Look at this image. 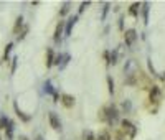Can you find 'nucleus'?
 <instances>
[{"mask_svg": "<svg viewBox=\"0 0 165 140\" xmlns=\"http://www.w3.org/2000/svg\"><path fill=\"white\" fill-rule=\"evenodd\" d=\"M160 79H162V81H165V73H162V76H160Z\"/></svg>", "mask_w": 165, "mask_h": 140, "instance_id": "32", "label": "nucleus"}, {"mask_svg": "<svg viewBox=\"0 0 165 140\" xmlns=\"http://www.w3.org/2000/svg\"><path fill=\"white\" fill-rule=\"evenodd\" d=\"M48 120H50V125H51L53 130H61V120H60V117L56 115V112H50Z\"/></svg>", "mask_w": 165, "mask_h": 140, "instance_id": "4", "label": "nucleus"}, {"mask_svg": "<svg viewBox=\"0 0 165 140\" xmlns=\"http://www.w3.org/2000/svg\"><path fill=\"white\" fill-rule=\"evenodd\" d=\"M5 137H7V140L13 139V122L12 120H10V124H8V127L5 129Z\"/></svg>", "mask_w": 165, "mask_h": 140, "instance_id": "14", "label": "nucleus"}, {"mask_svg": "<svg viewBox=\"0 0 165 140\" xmlns=\"http://www.w3.org/2000/svg\"><path fill=\"white\" fill-rule=\"evenodd\" d=\"M55 64V54L51 48H46V68H51Z\"/></svg>", "mask_w": 165, "mask_h": 140, "instance_id": "10", "label": "nucleus"}, {"mask_svg": "<svg viewBox=\"0 0 165 140\" xmlns=\"http://www.w3.org/2000/svg\"><path fill=\"white\" fill-rule=\"evenodd\" d=\"M119 30H124V16L119 18Z\"/></svg>", "mask_w": 165, "mask_h": 140, "instance_id": "29", "label": "nucleus"}, {"mask_svg": "<svg viewBox=\"0 0 165 140\" xmlns=\"http://www.w3.org/2000/svg\"><path fill=\"white\" fill-rule=\"evenodd\" d=\"M89 5H91V2H82V4L79 5V13H82L86 10V7H89Z\"/></svg>", "mask_w": 165, "mask_h": 140, "instance_id": "26", "label": "nucleus"}, {"mask_svg": "<svg viewBox=\"0 0 165 140\" xmlns=\"http://www.w3.org/2000/svg\"><path fill=\"white\" fill-rule=\"evenodd\" d=\"M160 97H162L160 87H159V86H152V87H150V92H148V101L157 104L159 101H160Z\"/></svg>", "mask_w": 165, "mask_h": 140, "instance_id": "5", "label": "nucleus"}, {"mask_svg": "<svg viewBox=\"0 0 165 140\" xmlns=\"http://www.w3.org/2000/svg\"><path fill=\"white\" fill-rule=\"evenodd\" d=\"M140 7H142V4H140V2H134V4L129 7V15L134 16V18H137V16H139V10H140Z\"/></svg>", "mask_w": 165, "mask_h": 140, "instance_id": "9", "label": "nucleus"}, {"mask_svg": "<svg viewBox=\"0 0 165 140\" xmlns=\"http://www.w3.org/2000/svg\"><path fill=\"white\" fill-rule=\"evenodd\" d=\"M148 71L152 73V76H157V73H155V69H154V66H152V63H150V59H148Z\"/></svg>", "mask_w": 165, "mask_h": 140, "instance_id": "28", "label": "nucleus"}, {"mask_svg": "<svg viewBox=\"0 0 165 140\" xmlns=\"http://www.w3.org/2000/svg\"><path fill=\"white\" fill-rule=\"evenodd\" d=\"M96 140H111V134L107 129H103V130L98 132V135H96Z\"/></svg>", "mask_w": 165, "mask_h": 140, "instance_id": "11", "label": "nucleus"}, {"mask_svg": "<svg viewBox=\"0 0 165 140\" xmlns=\"http://www.w3.org/2000/svg\"><path fill=\"white\" fill-rule=\"evenodd\" d=\"M27 33H28V26H23V31H22L20 35L16 36V40H18V41H22V40H23L25 36H27Z\"/></svg>", "mask_w": 165, "mask_h": 140, "instance_id": "25", "label": "nucleus"}, {"mask_svg": "<svg viewBox=\"0 0 165 140\" xmlns=\"http://www.w3.org/2000/svg\"><path fill=\"white\" fill-rule=\"evenodd\" d=\"M99 119L101 122H106L109 125H114L119 119V111H117V107L116 104H107L101 109V115H99Z\"/></svg>", "mask_w": 165, "mask_h": 140, "instance_id": "1", "label": "nucleus"}, {"mask_svg": "<svg viewBox=\"0 0 165 140\" xmlns=\"http://www.w3.org/2000/svg\"><path fill=\"white\" fill-rule=\"evenodd\" d=\"M121 124H122V132L124 134H127V139L134 140V137H136V134H137V127L129 119H124Z\"/></svg>", "mask_w": 165, "mask_h": 140, "instance_id": "2", "label": "nucleus"}, {"mask_svg": "<svg viewBox=\"0 0 165 140\" xmlns=\"http://www.w3.org/2000/svg\"><path fill=\"white\" fill-rule=\"evenodd\" d=\"M107 12H109V4H106V5H104V8H103V16H101V20H106Z\"/></svg>", "mask_w": 165, "mask_h": 140, "instance_id": "27", "label": "nucleus"}, {"mask_svg": "<svg viewBox=\"0 0 165 140\" xmlns=\"http://www.w3.org/2000/svg\"><path fill=\"white\" fill-rule=\"evenodd\" d=\"M68 61H70V54H65V56H63V61H61V64L58 66V68H60V69H63V68H65V66L68 64Z\"/></svg>", "mask_w": 165, "mask_h": 140, "instance_id": "24", "label": "nucleus"}, {"mask_svg": "<svg viewBox=\"0 0 165 140\" xmlns=\"http://www.w3.org/2000/svg\"><path fill=\"white\" fill-rule=\"evenodd\" d=\"M60 102H61L66 109H73L74 104H76V99L71 94H61V101H60Z\"/></svg>", "mask_w": 165, "mask_h": 140, "instance_id": "6", "label": "nucleus"}, {"mask_svg": "<svg viewBox=\"0 0 165 140\" xmlns=\"http://www.w3.org/2000/svg\"><path fill=\"white\" fill-rule=\"evenodd\" d=\"M68 10H70V4H68V2H66V4H63L61 10H60V15H61V16H65L66 13H68Z\"/></svg>", "mask_w": 165, "mask_h": 140, "instance_id": "22", "label": "nucleus"}, {"mask_svg": "<svg viewBox=\"0 0 165 140\" xmlns=\"http://www.w3.org/2000/svg\"><path fill=\"white\" fill-rule=\"evenodd\" d=\"M63 28H65V21H58L56 28H55V35H53V40L55 43H60V40H61V35H63Z\"/></svg>", "mask_w": 165, "mask_h": 140, "instance_id": "7", "label": "nucleus"}, {"mask_svg": "<svg viewBox=\"0 0 165 140\" xmlns=\"http://www.w3.org/2000/svg\"><path fill=\"white\" fill-rule=\"evenodd\" d=\"M22 26H23V16H18V18H16V21H15V26H13V33H15V35H18V30L22 28Z\"/></svg>", "mask_w": 165, "mask_h": 140, "instance_id": "15", "label": "nucleus"}, {"mask_svg": "<svg viewBox=\"0 0 165 140\" xmlns=\"http://www.w3.org/2000/svg\"><path fill=\"white\" fill-rule=\"evenodd\" d=\"M131 109H132V104H131V101H127V99H126V101H124V102H122V111L126 112V114H129V112H131Z\"/></svg>", "mask_w": 165, "mask_h": 140, "instance_id": "19", "label": "nucleus"}, {"mask_svg": "<svg viewBox=\"0 0 165 140\" xmlns=\"http://www.w3.org/2000/svg\"><path fill=\"white\" fill-rule=\"evenodd\" d=\"M8 124H10V119H8V117H5V115H2V117H0V129H2V130H5V129L8 127Z\"/></svg>", "mask_w": 165, "mask_h": 140, "instance_id": "16", "label": "nucleus"}, {"mask_svg": "<svg viewBox=\"0 0 165 140\" xmlns=\"http://www.w3.org/2000/svg\"><path fill=\"white\" fill-rule=\"evenodd\" d=\"M18 140H30V139H28V137H25V135H20V139H18Z\"/></svg>", "mask_w": 165, "mask_h": 140, "instance_id": "31", "label": "nucleus"}, {"mask_svg": "<svg viewBox=\"0 0 165 140\" xmlns=\"http://www.w3.org/2000/svg\"><path fill=\"white\" fill-rule=\"evenodd\" d=\"M76 21H78V15H71L70 20H68V23H66V36H70V35H71L73 26L76 25Z\"/></svg>", "mask_w": 165, "mask_h": 140, "instance_id": "8", "label": "nucleus"}, {"mask_svg": "<svg viewBox=\"0 0 165 140\" xmlns=\"http://www.w3.org/2000/svg\"><path fill=\"white\" fill-rule=\"evenodd\" d=\"M35 140H43V137H41V135H37V139H35Z\"/></svg>", "mask_w": 165, "mask_h": 140, "instance_id": "33", "label": "nucleus"}, {"mask_svg": "<svg viewBox=\"0 0 165 140\" xmlns=\"http://www.w3.org/2000/svg\"><path fill=\"white\" fill-rule=\"evenodd\" d=\"M107 84H109V94H114V81L111 76H107Z\"/></svg>", "mask_w": 165, "mask_h": 140, "instance_id": "23", "label": "nucleus"}, {"mask_svg": "<svg viewBox=\"0 0 165 140\" xmlns=\"http://www.w3.org/2000/svg\"><path fill=\"white\" fill-rule=\"evenodd\" d=\"M12 61H13V64H12V73H15V68H16V61H18V59H16V58H13Z\"/></svg>", "mask_w": 165, "mask_h": 140, "instance_id": "30", "label": "nucleus"}, {"mask_svg": "<svg viewBox=\"0 0 165 140\" xmlns=\"http://www.w3.org/2000/svg\"><path fill=\"white\" fill-rule=\"evenodd\" d=\"M45 92H46V94H55V92H56V91L53 89V86H51V82H50V81L45 82Z\"/></svg>", "mask_w": 165, "mask_h": 140, "instance_id": "20", "label": "nucleus"}, {"mask_svg": "<svg viewBox=\"0 0 165 140\" xmlns=\"http://www.w3.org/2000/svg\"><path fill=\"white\" fill-rule=\"evenodd\" d=\"M81 140H96L94 132H93V130H89V129H86V130H82Z\"/></svg>", "mask_w": 165, "mask_h": 140, "instance_id": "13", "label": "nucleus"}, {"mask_svg": "<svg viewBox=\"0 0 165 140\" xmlns=\"http://www.w3.org/2000/svg\"><path fill=\"white\" fill-rule=\"evenodd\" d=\"M142 13H144V23H148V4H142Z\"/></svg>", "mask_w": 165, "mask_h": 140, "instance_id": "17", "label": "nucleus"}, {"mask_svg": "<svg viewBox=\"0 0 165 140\" xmlns=\"http://www.w3.org/2000/svg\"><path fill=\"white\" fill-rule=\"evenodd\" d=\"M13 109H15V112H16V115H18V117H20V119L22 120H23V122H28V120L30 119H32V117H30V115H27V114H25V112H22L20 111V109H18V104H13Z\"/></svg>", "mask_w": 165, "mask_h": 140, "instance_id": "12", "label": "nucleus"}, {"mask_svg": "<svg viewBox=\"0 0 165 140\" xmlns=\"http://www.w3.org/2000/svg\"><path fill=\"white\" fill-rule=\"evenodd\" d=\"M0 140H2V137H0Z\"/></svg>", "mask_w": 165, "mask_h": 140, "instance_id": "34", "label": "nucleus"}, {"mask_svg": "<svg viewBox=\"0 0 165 140\" xmlns=\"http://www.w3.org/2000/svg\"><path fill=\"white\" fill-rule=\"evenodd\" d=\"M117 63V51L109 53V64H116Z\"/></svg>", "mask_w": 165, "mask_h": 140, "instance_id": "21", "label": "nucleus"}, {"mask_svg": "<svg viewBox=\"0 0 165 140\" xmlns=\"http://www.w3.org/2000/svg\"><path fill=\"white\" fill-rule=\"evenodd\" d=\"M136 40H137V31L134 28H129V30L124 31V41H126L127 46H132L136 43Z\"/></svg>", "mask_w": 165, "mask_h": 140, "instance_id": "3", "label": "nucleus"}, {"mask_svg": "<svg viewBox=\"0 0 165 140\" xmlns=\"http://www.w3.org/2000/svg\"><path fill=\"white\" fill-rule=\"evenodd\" d=\"M13 48V43H8L7 46H5V53H4V61H8V56H10V51H12Z\"/></svg>", "mask_w": 165, "mask_h": 140, "instance_id": "18", "label": "nucleus"}]
</instances>
